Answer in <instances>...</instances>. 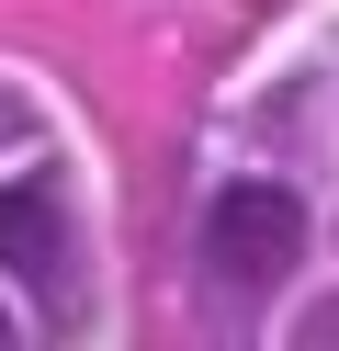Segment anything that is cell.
<instances>
[{
  "instance_id": "obj_2",
  "label": "cell",
  "mask_w": 339,
  "mask_h": 351,
  "mask_svg": "<svg viewBox=\"0 0 339 351\" xmlns=\"http://www.w3.org/2000/svg\"><path fill=\"white\" fill-rule=\"evenodd\" d=\"M0 272H23V283H68V204H57V182H0Z\"/></svg>"
},
{
  "instance_id": "obj_3",
  "label": "cell",
  "mask_w": 339,
  "mask_h": 351,
  "mask_svg": "<svg viewBox=\"0 0 339 351\" xmlns=\"http://www.w3.org/2000/svg\"><path fill=\"white\" fill-rule=\"evenodd\" d=\"M0 340H12V306H0Z\"/></svg>"
},
{
  "instance_id": "obj_4",
  "label": "cell",
  "mask_w": 339,
  "mask_h": 351,
  "mask_svg": "<svg viewBox=\"0 0 339 351\" xmlns=\"http://www.w3.org/2000/svg\"><path fill=\"white\" fill-rule=\"evenodd\" d=\"M0 136H12V102H0Z\"/></svg>"
},
{
  "instance_id": "obj_1",
  "label": "cell",
  "mask_w": 339,
  "mask_h": 351,
  "mask_svg": "<svg viewBox=\"0 0 339 351\" xmlns=\"http://www.w3.org/2000/svg\"><path fill=\"white\" fill-rule=\"evenodd\" d=\"M294 261H305V204H294L283 182H226L215 204H203V272H215L226 295H271Z\"/></svg>"
}]
</instances>
